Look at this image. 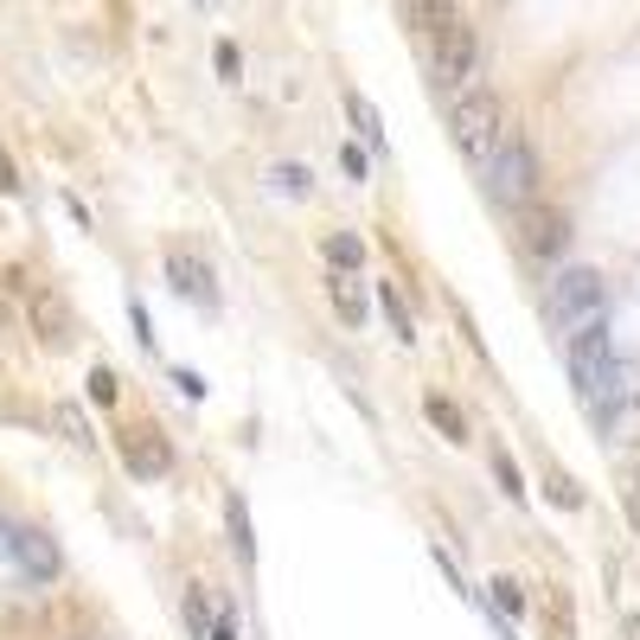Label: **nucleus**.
<instances>
[{
    "mask_svg": "<svg viewBox=\"0 0 640 640\" xmlns=\"http://www.w3.org/2000/svg\"><path fill=\"white\" fill-rule=\"evenodd\" d=\"M13 544H20V526L0 513V564H13Z\"/></svg>",
    "mask_w": 640,
    "mask_h": 640,
    "instance_id": "nucleus-26",
    "label": "nucleus"
},
{
    "mask_svg": "<svg viewBox=\"0 0 640 640\" xmlns=\"http://www.w3.org/2000/svg\"><path fill=\"white\" fill-rule=\"evenodd\" d=\"M327 302H334V314L346 321V327H366V321H372V295H366V282L346 276V269L327 276Z\"/></svg>",
    "mask_w": 640,
    "mask_h": 640,
    "instance_id": "nucleus-10",
    "label": "nucleus"
},
{
    "mask_svg": "<svg viewBox=\"0 0 640 640\" xmlns=\"http://www.w3.org/2000/svg\"><path fill=\"white\" fill-rule=\"evenodd\" d=\"M544 487H551V506H564V513H576V506H583V487H570L564 474H551Z\"/></svg>",
    "mask_w": 640,
    "mask_h": 640,
    "instance_id": "nucleus-24",
    "label": "nucleus"
},
{
    "mask_svg": "<svg viewBox=\"0 0 640 640\" xmlns=\"http://www.w3.org/2000/svg\"><path fill=\"white\" fill-rule=\"evenodd\" d=\"M346 115H352V128H359V135H366V142L378 148V128H384V122H378V110L366 103V97H359V90H346Z\"/></svg>",
    "mask_w": 640,
    "mask_h": 640,
    "instance_id": "nucleus-17",
    "label": "nucleus"
},
{
    "mask_svg": "<svg viewBox=\"0 0 640 640\" xmlns=\"http://www.w3.org/2000/svg\"><path fill=\"white\" fill-rule=\"evenodd\" d=\"M71 640H77V635H71Z\"/></svg>",
    "mask_w": 640,
    "mask_h": 640,
    "instance_id": "nucleus-31",
    "label": "nucleus"
},
{
    "mask_svg": "<svg viewBox=\"0 0 640 640\" xmlns=\"http://www.w3.org/2000/svg\"><path fill=\"white\" fill-rule=\"evenodd\" d=\"M423 411H429V423H436V429H442L449 442H468V416L454 411L442 391H429V397H423Z\"/></svg>",
    "mask_w": 640,
    "mask_h": 640,
    "instance_id": "nucleus-15",
    "label": "nucleus"
},
{
    "mask_svg": "<svg viewBox=\"0 0 640 640\" xmlns=\"http://www.w3.org/2000/svg\"><path fill=\"white\" fill-rule=\"evenodd\" d=\"M378 307H384V321H391V334H397V339H404V346H411V339H416L411 302H404V295H397V289H391V282H378Z\"/></svg>",
    "mask_w": 640,
    "mask_h": 640,
    "instance_id": "nucleus-14",
    "label": "nucleus"
},
{
    "mask_svg": "<svg viewBox=\"0 0 640 640\" xmlns=\"http://www.w3.org/2000/svg\"><path fill=\"white\" fill-rule=\"evenodd\" d=\"M615 436H621V442H635V449H640V391L628 397V404H621V423H615Z\"/></svg>",
    "mask_w": 640,
    "mask_h": 640,
    "instance_id": "nucleus-23",
    "label": "nucleus"
},
{
    "mask_svg": "<svg viewBox=\"0 0 640 640\" xmlns=\"http://www.w3.org/2000/svg\"><path fill=\"white\" fill-rule=\"evenodd\" d=\"M519 244H526V257H558V250L570 244L564 205H544V199H531L526 212H519Z\"/></svg>",
    "mask_w": 640,
    "mask_h": 640,
    "instance_id": "nucleus-5",
    "label": "nucleus"
},
{
    "mask_svg": "<svg viewBox=\"0 0 640 640\" xmlns=\"http://www.w3.org/2000/svg\"><path fill=\"white\" fill-rule=\"evenodd\" d=\"M449 135L461 154H474V160H487L499 142H506V103H499V90L487 83H474V90H461L449 103Z\"/></svg>",
    "mask_w": 640,
    "mask_h": 640,
    "instance_id": "nucleus-1",
    "label": "nucleus"
},
{
    "mask_svg": "<svg viewBox=\"0 0 640 640\" xmlns=\"http://www.w3.org/2000/svg\"><path fill=\"white\" fill-rule=\"evenodd\" d=\"M13 187H20V173H13V160L0 154V192H13Z\"/></svg>",
    "mask_w": 640,
    "mask_h": 640,
    "instance_id": "nucleus-28",
    "label": "nucleus"
},
{
    "mask_svg": "<svg viewBox=\"0 0 640 640\" xmlns=\"http://www.w3.org/2000/svg\"><path fill=\"white\" fill-rule=\"evenodd\" d=\"M205 640H237V608L231 603H218V615H212V635Z\"/></svg>",
    "mask_w": 640,
    "mask_h": 640,
    "instance_id": "nucleus-25",
    "label": "nucleus"
},
{
    "mask_svg": "<svg viewBox=\"0 0 640 640\" xmlns=\"http://www.w3.org/2000/svg\"><path fill=\"white\" fill-rule=\"evenodd\" d=\"M436 58V90H449V97H461V90H474V65H481V38H474V26L468 20H454L449 33L429 45Z\"/></svg>",
    "mask_w": 640,
    "mask_h": 640,
    "instance_id": "nucleus-4",
    "label": "nucleus"
},
{
    "mask_svg": "<svg viewBox=\"0 0 640 640\" xmlns=\"http://www.w3.org/2000/svg\"><path fill=\"white\" fill-rule=\"evenodd\" d=\"M628 640H640V608H635V615H628Z\"/></svg>",
    "mask_w": 640,
    "mask_h": 640,
    "instance_id": "nucleus-29",
    "label": "nucleus"
},
{
    "mask_svg": "<svg viewBox=\"0 0 640 640\" xmlns=\"http://www.w3.org/2000/svg\"><path fill=\"white\" fill-rule=\"evenodd\" d=\"M327 263L346 269V276H359V269H366V244H359L352 231H327Z\"/></svg>",
    "mask_w": 640,
    "mask_h": 640,
    "instance_id": "nucleus-13",
    "label": "nucleus"
},
{
    "mask_svg": "<svg viewBox=\"0 0 640 640\" xmlns=\"http://www.w3.org/2000/svg\"><path fill=\"white\" fill-rule=\"evenodd\" d=\"M269 187L289 192V199H307V167H295V160H282L276 173H269Z\"/></svg>",
    "mask_w": 640,
    "mask_h": 640,
    "instance_id": "nucleus-20",
    "label": "nucleus"
},
{
    "mask_svg": "<svg viewBox=\"0 0 640 640\" xmlns=\"http://www.w3.org/2000/svg\"><path fill=\"white\" fill-rule=\"evenodd\" d=\"M493 481H499L506 499H526V481H519V468H513V454L506 449H493Z\"/></svg>",
    "mask_w": 640,
    "mask_h": 640,
    "instance_id": "nucleus-19",
    "label": "nucleus"
},
{
    "mask_svg": "<svg viewBox=\"0 0 640 640\" xmlns=\"http://www.w3.org/2000/svg\"><path fill=\"white\" fill-rule=\"evenodd\" d=\"M544 314L564 327V334H576V327H590V321H603L608 314V282L603 269H564L558 282H551V295H544Z\"/></svg>",
    "mask_w": 640,
    "mask_h": 640,
    "instance_id": "nucleus-2",
    "label": "nucleus"
},
{
    "mask_svg": "<svg viewBox=\"0 0 640 640\" xmlns=\"http://www.w3.org/2000/svg\"><path fill=\"white\" fill-rule=\"evenodd\" d=\"M115 397H122V378H115L110 366H97V372H90V404H103V411H110Z\"/></svg>",
    "mask_w": 640,
    "mask_h": 640,
    "instance_id": "nucleus-21",
    "label": "nucleus"
},
{
    "mask_svg": "<svg viewBox=\"0 0 640 640\" xmlns=\"http://www.w3.org/2000/svg\"><path fill=\"white\" fill-rule=\"evenodd\" d=\"M635 526H640V468H635Z\"/></svg>",
    "mask_w": 640,
    "mask_h": 640,
    "instance_id": "nucleus-30",
    "label": "nucleus"
},
{
    "mask_svg": "<svg viewBox=\"0 0 640 640\" xmlns=\"http://www.w3.org/2000/svg\"><path fill=\"white\" fill-rule=\"evenodd\" d=\"M26 321H33V334L45 339V346H71V307H65V295L33 289V295H26Z\"/></svg>",
    "mask_w": 640,
    "mask_h": 640,
    "instance_id": "nucleus-9",
    "label": "nucleus"
},
{
    "mask_svg": "<svg viewBox=\"0 0 640 640\" xmlns=\"http://www.w3.org/2000/svg\"><path fill=\"white\" fill-rule=\"evenodd\" d=\"M58 429L71 436L77 449H90V442H97V436H90V423H83V411H77V404H58Z\"/></svg>",
    "mask_w": 640,
    "mask_h": 640,
    "instance_id": "nucleus-22",
    "label": "nucleus"
},
{
    "mask_svg": "<svg viewBox=\"0 0 640 640\" xmlns=\"http://www.w3.org/2000/svg\"><path fill=\"white\" fill-rule=\"evenodd\" d=\"M167 282L187 295V302H199V307H218V282H212V263L199 257V250H187V244H167Z\"/></svg>",
    "mask_w": 640,
    "mask_h": 640,
    "instance_id": "nucleus-6",
    "label": "nucleus"
},
{
    "mask_svg": "<svg viewBox=\"0 0 640 640\" xmlns=\"http://www.w3.org/2000/svg\"><path fill=\"white\" fill-rule=\"evenodd\" d=\"M339 167H346L352 180H366V173H372V167H366V154H359V148H346V154H339Z\"/></svg>",
    "mask_w": 640,
    "mask_h": 640,
    "instance_id": "nucleus-27",
    "label": "nucleus"
},
{
    "mask_svg": "<svg viewBox=\"0 0 640 640\" xmlns=\"http://www.w3.org/2000/svg\"><path fill=\"white\" fill-rule=\"evenodd\" d=\"M411 20H416V26H423L429 38H442L454 20H461V0H411Z\"/></svg>",
    "mask_w": 640,
    "mask_h": 640,
    "instance_id": "nucleus-12",
    "label": "nucleus"
},
{
    "mask_svg": "<svg viewBox=\"0 0 640 640\" xmlns=\"http://www.w3.org/2000/svg\"><path fill=\"white\" fill-rule=\"evenodd\" d=\"M13 570H20L26 583H58V576H65V551L52 544V531H45V526H20Z\"/></svg>",
    "mask_w": 640,
    "mask_h": 640,
    "instance_id": "nucleus-7",
    "label": "nucleus"
},
{
    "mask_svg": "<svg viewBox=\"0 0 640 640\" xmlns=\"http://www.w3.org/2000/svg\"><path fill=\"white\" fill-rule=\"evenodd\" d=\"M115 449H122V461H128V474H135V481H160V474L173 468V449H167V436H160V429H122V436H115Z\"/></svg>",
    "mask_w": 640,
    "mask_h": 640,
    "instance_id": "nucleus-8",
    "label": "nucleus"
},
{
    "mask_svg": "<svg viewBox=\"0 0 640 640\" xmlns=\"http://www.w3.org/2000/svg\"><path fill=\"white\" fill-rule=\"evenodd\" d=\"M487 590H493V603H499L506 621H519V615H526V590H519V576H493Z\"/></svg>",
    "mask_w": 640,
    "mask_h": 640,
    "instance_id": "nucleus-16",
    "label": "nucleus"
},
{
    "mask_svg": "<svg viewBox=\"0 0 640 640\" xmlns=\"http://www.w3.org/2000/svg\"><path fill=\"white\" fill-rule=\"evenodd\" d=\"M481 167H487V192L499 205H519V212H526L531 199H538V154H531V142L506 135Z\"/></svg>",
    "mask_w": 640,
    "mask_h": 640,
    "instance_id": "nucleus-3",
    "label": "nucleus"
},
{
    "mask_svg": "<svg viewBox=\"0 0 640 640\" xmlns=\"http://www.w3.org/2000/svg\"><path fill=\"white\" fill-rule=\"evenodd\" d=\"M187 628H192V640L212 635V603H205V590H199V583L187 590Z\"/></svg>",
    "mask_w": 640,
    "mask_h": 640,
    "instance_id": "nucleus-18",
    "label": "nucleus"
},
{
    "mask_svg": "<svg viewBox=\"0 0 640 640\" xmlns=\"http://www.w3.org/2000/svg\"><path fill=\"white\" fill-rule=\"evenodd\" d=\"M225 531H231L237 564H257V531H250V506H244V493H225Z\"/></svg>",
    "mask_w": 640,
    "mask_h": 640,
    "instance_id": "nucleus-11",
    "label": "nucleus"
}]
</instances>
